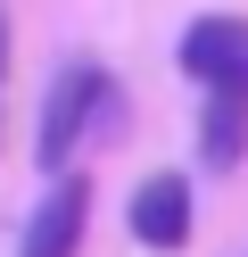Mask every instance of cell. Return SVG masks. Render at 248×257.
Returning a JSON list of instances; mask_svg holds the SVG:
<instances>
[{
    "label": "cell",
    "mask_w": 248,
    "mask_h": 257,
    "mask_svg": "<svg viewBox=\"0 0 248 257\" xmlns=\"http://www.w3.org/2000/svg\"><path fill=\"white\" fill-rule=\"evenodd\" d=\"M132 240H141V249H157V257L190 249V183H182V174L157 166L141 191H132Z\"/></svg>",
    "instance_id": "obj_3"
},
{
    "label": "cell",
    "mask_w": 248,
    "mask_h": 257,
    "mask_svg": "<svg viewBox=\"0 0 248 257\" xmlns=\"http://www.w3.org/2000/svg\"><path fill=\"white\" fill-rule=\"evenodd\" d=\"M0 67H9V17H0Z\"/></svg>",
    "instance_id": "obj_6"
},
{
    "label": "cell",
    "mask_w": 248,
    "mask_h": 257,
    "mask_svg": "<svg viewBox=\"0 0 248 257\" xmlns=\"http://www.w3.org/2000/svg\"><path fill=\"white\" fill-rule=\"evenodd\" d=\"M83 224H91V174H58V191L33 207L17 257H83Z\"/></svg>",
    "instance_id": "obj_2"
},
{
    "label": "cell",
    "mask_w": 248,
    "mask_h": 257,
    "mask_svg": "<svg viewBox=\"0 0 248 257\" xmlns=\"http://www.w3.org/2000/svg\"><path fill=\"white\" fill-rule=\"evenodd\" d=\"M198 158L215 174H231L248 158V83H207V108H198Z\"/></svg>",
    "instance_id": "obj_5"
},
{
    "label": "cell",
    "mask_w": 248,
    "mask_h": 257,
    "mask_svg": "<svg viewBox=\"0 0 248 257\" xmlns=\"http://www.w3.org/2000/svg\"><path fill=\"white\" fill-rule=\"evenodd\" d=\"M108 100V75L99 67H58V83H50V108H42V141H33V158H42L50 174L75 158V133L91 124V108Z\"/></svg>",
    "instance_id": "obj_1"
},
{
    "label": "cell",
    "mask_w": 248,
    "mask_h": 257,
    "mask_svg": "<svg viewBox=\"0 0 248 257\" xmlns=\"http://www.w3.org/2000/svg\"><path fill=\"white\" fill-rule=\"evenodd\" d=\"M182 67L198 83H248V17H198L182 34Z\"/></svg>",
    "instance_id": "obj_4"
}]
</instances>
